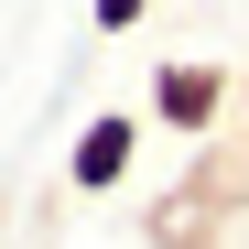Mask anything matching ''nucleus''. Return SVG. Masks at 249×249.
<instances>
[{
	"instance_id": "nucleus-1",
	"label": "nucleus",
	"mask_w": 249,
	"mask_h": 249,
	"mask_svg": "<svg viewBox=\"0 0 249 249\" xmlns=\"http://www.w3.org/2000/svg\"><path fill=\"white\" fill-rule=\"evenodd\" d=\"M141 108H152V130H174V141H206V130L228 119V65H152Z\"/></svg>"
},
{
	"instance_id": "nucleus-2",
	"label": "nucleus",
	"mask_w": 249,
	"mask_h": 249,
	"mask_svg": "<svg viewBox=\"0 0 249 249\" xmlns=\"http://www.w3.org/2000/svg\"><path fill=\"white\" fill-rule=\"evenodd\" d=\"M141 130H152V108H98L87 130H76V152H65L76 195H119V184H130V152H141Z\"/></svg>"
},
{
	"instance_id": "nucleus-3",
	"label": "nucleus",
	"mask_w": 249,
	"mask_h": 249,
	"mask_svg": "<svg viewBox=\"0 0 249 249\" xmlns=\"http://www.w3.org/2000/svg\"><path fill=\"white\" fill-rule=\"evenodd\" d=\"M141 11H152V0H87V33H130Z\"/></svg>"
}]
</instances>
